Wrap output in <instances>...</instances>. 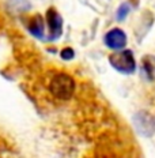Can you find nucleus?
Here are the masks:
<instances>
[{
  "label": "nucleus",
  "instance_id": "20e7f679",
  "mask_svg": "<svg viewBox=\"0 0 155 158\" xmlns=\"http://www.w3.org/2000/svg\"><path fill=\"white\" fill-rule=\"evenodd\" d=\"M127 34L124 30L118 27H114L112 30H109L104 37V42L109 49H113V51H121L125 49L127 47Z\"/></svg>",
  "mask_w": 155,
  "mask_h": 158
},
{
  "label": "nucleus",
  "instance_id": "39448f33",
  "mask_svg": "<svg viewBox=\"0 0 155 158\" xmlns=\"http://www.w3.org/2000/svg\"><path fill=\"white\" fill-rule=\"evenodd\" d=\"M26 27H27V30L30 31L34 37L42 38V35H44V29H45V19L42 18L41 14H35L27 21Z\"/></svg>",
  "mask_w": 155,
  "mask_h": 158
},
{
  "label": "nucleus",
  "instance_id": "0eeeda50",
  "mask_svg": "<svg viewBox=\"0 0 155 158\" xmlns=\"http://www.w3.org/2000/svg\"><path fill=\"white\" fill-rule=\"evenodd\" d=\"M128 12H129V6H128V3H123V4L118 7L117 10V14H116V19L118 22L124 21L125 18H127Z\"/></svg>",
  "mask_w": 155,
  "mask_h": 158
},
{
  "label": "nucleus",
  "instance_id": "6e6552de",
  "mask_svg": "<svg viewBox=\"0 0 155 158\" xmlns=\"http://www.w3.org/2000/svg\"><path fill=\"white\" fill-rule=\"evenodd\" d=\"M60 57L63 59V60H72V59L75 57V51L71 47H67V48L61 49Z\"/></svg>",
  "mask_w": 155,
  "mask_h": 158
},
{
  "label": "nucleus",
  "instance_id": "7ed1b4c3",
  "mask_svg": "<svg viewBox=\"0 0 155 158\" xmlns=\"http://www.w3.org/2000/svg\"><path fill=\"white\" fill-rule=\"evenodd\" d=\"M45 23L48 25V41L59 40L63 34V18L55 7H49L45 12Z\"/></svg>",
  "mask_w": 155,
  "mask_h": 158
},
{
  "label": "nucleus",
  "instance_id": "423d86ee",
  "mask_svg": "<svg viewBox=\"0 0 155 158\" xmlns=\"http://www.w3.org/2000/svg\"><path fill=\"white\" fill-rule=\"evenodd\" d=\"M141 71L144 72L148 81L155 79V57L154 56H146L141 60Z\"/></svg>",
  "mask_w": 155,
  "mask_h": 158
},
{
  "label": "nucleus",
  "instance_id": "f257e3e1",
  "mask_svg": "<svg viewBox=\"0 0 155 158\" xmlns=\"http://www.w3.org/2000/svg\"><path fill=\"white\" fill-rule=\"evenodd\" d=\"M76 89L75 79L65 72H56L49 82V91L55 98L60 101H68L72 98Z\"/></svg>",
  "mask_w": 155,
  "mask_h": 158
},
{
  "label": "nucleus",
  "instance_id": "f03ea898",
  "mask_svg": "<svg viewBox=\"0 0 155 158\" xmlns=\"http://www.w3.org/2000/svg\"><path fill=\"white\" fill-rule=\"evenodd\" d=\"M109 64L117 72L124 75H131L136 71V61L131 49H121L112 53L109 56Z\"/></svg>",
  "mask_w": 155,
  "mask_h": 158
}]
</instances>
